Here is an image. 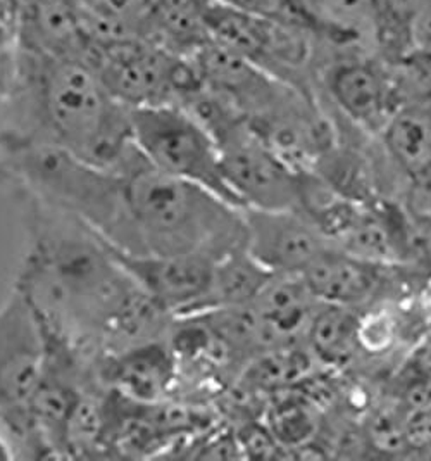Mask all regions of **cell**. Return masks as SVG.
Masks as SVG:
<instances>
[{"instance_id": "obj_1", "label": "cell", "mask_w": 431, "mask_h": 461, "mask_svg": "<svg viewBox=\"0 0 431 461\" xmlns=\"http://www.w3.org/2000/svg\"><path fill=\"white\" fill-rule=\"evenodd\" d=\"M26 199L30 244L14 289L49 330L94 359L165 336L169 316L97 233Z\"/></svg>"}, {"instance_id": "obj_2", "label": "cell", "mask_w": 431, "mask_h": 461, "mask_svg": "<svg viewBox=\"0 0 431 461\" xmlns=\"http://www.w3.org/2000/svg\"><path fill=\"white\" fill-rule=\"evenodd\" d=\"M26 146L54 147L111 168L133 147L130 107L82 59L14 45L0 149Z\"/></svg>"}, {"instance_id": "obj_3", "label": "cell", "mask_w": 431, "mask_h": 461, "mask_svg": "<svg viewBox=\"0 0 431 461\" xmlns=\"http://www.w3.org/2000/svg\"><path fill=\"white\" fill-rule=\"evenodd\" d=\"M116 169L121 221L114 251L128 256H204L218 261L246 248L242 210L152 167L133 147Z\"/></svg>"}, {"instance_id": "obj_4", "label": "cell", "mask_w": 431, "mask_h": 461, "mask_svg": "<svg viewBox=\"0 0 431 461\" xmlns=\"http://www.w3.org/2000/svg\"><path fill=\"white\" fill-rule=\"evenodd\" d=\"M45 332L40 318L13 291L0 308V425L14 460H41L31 404L40 384Z\"/></svg>"}, {"instance_id": "obj_5", "label": "cell", "mask_w": 431, "mask_h": 461, "mask_svg": "<svg viewBox=\"0 0 431 461\" xmlns=\"http://www.w3.org/2000/svg\"><path fill=\"white\" fill-rule=\"evenodd\" d=\"M130 128L133 144L152 167L209 190L228 204L244 210L226 182L216 140L185 107H131Z\"/></svg>"}, {"instance_id": "obj_6", "label": "cell", "mask_w": 431, "mask_h": 461, "mask_svg": "<svg viewBox=\"0 0 431 461\" xmlns=\"http://www.w3.org/2000/svg\"><path fill=\"white\" fill-rule=\"evenodd\" d=\"M86 64L126 107L182 104L202 82L193 63L140 37L90 45Z\"/></svg>"}, {"instance_id": "obj_7", "label": "cell", "mask_w": 431, "mask_h": 461, "mask_svg": "<svg viewBox=\"0 0 431 461\" xmlns=\"http://www.w3.org/2000/svg\"><path fill=\"white\" fill-rule=\"evenodd\" d=\"M226 182L244 210H301V173L238 118L214 135Z\"/></svg>"}, {"instance_id": "obj_8", "label": "cell", "mask_w": 431, "mask_h": 461, "mask_svg": "<svg viewBox=\"0 0 431 461\" xmlns=\"http://www.w3.org/2000/svg\"><path fill=\"white\" fill-rule=\"evenodd\" d=\"M316 85L347 123L374 135L402 105L393 69L378 56L328 61L318 68Z\"/></svg>"}, {"instance_id": "obj_9", "label": "cell", "mask_w": 431, "mask_h": 461, "mask_svg": "<svg viewBox=\"0 0 431 461\" xmlns=\"http://www.w3.org/2000/svg\"><path fill=\"white\" fill-rule=\"evenodd\" d=\"M246 249L267 272L302 275L333 246L301 210H242Z\"/></svg>"}, {"instance_id": "obj_10", "label": "cell", "mask_w": 431, "mask_h": 461, "mask_svg": "<svg viewBox=\"0 0 431 461\" xmlns=\"http://www.w3.org/2000/svg\"><path fill=\"white\" fill-rule=\"evenodd\" d=\"M126 272L173 318L206 312L214 259L204 256H128L114 251Z\"/></svg>"}, {"instance_id": "obj_11", "label": "cell", "mask_w": 431, "mask_h": 461, "mask_svg": "<svg viewBox=\"0 0 431 461\" xmlns=\"http://www.w3.org/2000/svg\"><path fill=\"white\" fill-rule=\"evenodd\" d=\"M309 32L316 41V71L347 56H378L382 0H306Z\"/></svg>"}, {"instance_id": "obj_12", "label": "cell", "mask_w": 431, "mask_h": 461, "mask_svg": "<svg viewBox=\"0 0 431 461\" xmlns=\"http://www.w3.org/2000/svg\"><path fill=\"white\" fill-rule=\"evenodd\" d=\"M97 374L107 389L133 402L154 404L169 393L176 375V355L167 339L145 342L97 359Z\"/></svg>"}, {"instance_id": "obj_13", "label": "cell", "mask_w": 431, "mask_h": 461, "mask_svg": "<svg viewBox=\"0 0 431 461\" xmlns=\"http://www.w3.org/2000/svg\"><path fill=\"white\" fill-rule=\"evenodd\" d=\"M387 267L363 261L331 248L302 273L319 304L355 310L373 303L385 284Z\"/></svg>"}, {"instance_id": "obj_14", "label": "cell", "mask_w": 431, "mask_h": 461, "mask_svg": "<svg viewBox=\"0 0 431 461\" xmlns=\"http://www.w3.org/2000/svg\"><path fill=\"white\" fill-rule=\"evenodd\" d=\"M212 0H148L139 35L167 52L190 59L211 42L209 7Z\"/></svg>"}, {"instance_id": "obj_15", "label": "cell", "mask_w": 431, "mask_h": 461, "mask_svg": "<svg viewBox=\"0 0 431 461\" xmlns=\"http://www.w3.org/2000/svg\"><path fill=\"white\" fill-rule=\"evenodd\" d=\"M250 306L280 344L290 346L295 337L306 336L319 303L302 275L273 273Z\"/></svg>"}, {"instance_id": "obj_16", "label": "cell", "mask_w": 431, "mask_h": 461, "mask_svg": "<svg viewBox=\"0 0 431 461\" xmlns=\"http://www.w3.org/2000/svg\"><path fill=\"white\" fill-rule=\"evenodd\" d=\"M378 137L385 156L406 180L431 169V104L404 103Z\"/></svg>"}, {"instance_id": "obj_17", "label": "cell", "mask_w": 431, "mask_h": 461, "mask_svg": "<svg viewBox=\"0 0 431 461\" xmlns=\"http://www.w3.org/2000/svg\"><path fill=\"white\" fill-rule=\"evenodd\" d=\"M271 275L246 248L228 252L214 263L206 312L252 304Z\"/></svg>"}, {"instance_id": "obj_18", "label": "cell", "mask_w": 431, "mask_h": 461, "mask_svg": "<svg viewBox=\"0 0 431 461\" xmlns=\"http://www.w3.org/2000/svg\"><path fill=\"white\" fill-rule=\"evenodd\" d=\"M90 45L140 37V20L148 0H73Z\"/></svg>"}, {"instance_id": "obj_19", "label": "cell", "mask_w": 431, "mask_h": 461, "mask_svg": "<svg viewBox=\"0 0 431 461\" xmlns=\"http://www.w3.org/2000/svg\"><path fill=\"white\" fill-rule=\"evenodd\" d=\"M309 342L329 363L346 361L357 348V316L349 308L319 304L309 323Z\"/></svg>"}, {"instance_id": "obj_20", "label": "cell", "mask_w": 431, "mask_h": 461, "mask_svg": "<svg viewBox=\"0 0 431 461\" xmlns=\"http://www.w3.org/2000/svg\"><path fill=\"white\" fill-rule=\"evenodd\" d=\"M218 2L256 18L295 24L309 30L306 0H218Z\"/></svg>"}, {"instance_id": "obj_21", "label": "cell", "mask_w": 431, "mask_h": 461, "mask_svg": "<svg viewBox=\"0 0 431 461\" xmlns=\"http://www.w3.org/2000/svg\"><path fill=\"white\" fill-rule=\"evenodd\" d=\"M402 211L414 230L423 231L431 225V169L408 180Z\"/></svg>"}, {"instance_id": "obj_22", "label": "cell", "mask_w": 431, "mask_h": 461, "mask_svg": "<svg viewBox=\"0 0 431 461\" xmlns=\"http://www.w3.org/2000/svg\"><path fill=\"white\" fill-rule=\"evenodd\" d=\"M409 50L431 56V0H421L408 26Z\"/></svg>"}, {"instance_id": "obj_23", "label": "cell", "mask_w": 431, "mask_h": 461, "mask_svg": "<svg viewBox=\"0 0 431 461\" xmlns=\"http://www.w3.org/2000/svg\"><path fill=\"white\" fill-rule=\"evenodd\" d=\"M404 439L418 449L431 447V404L412 410L411 417L404 421Z\"/></svg>"}, {"instance_id": "obj_24", "label": "cell", "mask_w": 431, "mask_h": 461, "mask_svg": "<svg viewBox=\"0 0 431 461\" xmlns=\"http://www.w3.org/2000/svg\"><path fill=\"white\" fill-rule=\"evenodd\" d=\"M13 64H14V43L5 49H0V142H2L4 116H5V105H7L11 77H13Z\"/></svg>"}, {"instance_id": "obj_25", "label": "cell", "mask_w": 431, "mask_h": 461, "mask_svg": "<svg viewBox=\"0 0 431 461\" xmlns=\"http://www.w3.org/2000/svg\"><path fill=\"white\" fill-rule=\"evenodd\" d=\"M13 43L14 41H13V30H11L9 16H7L4 5L0 4V49H5Z\"/></svg>"}, {"instance_id": "obj_26", "label": "cell", "mask_w": 431, "mask_h": 461, "mask_svg": "<svg viewBox=\"0 0 431 461\" xmlns=\"http://www.w3.org/2000/svg\"><path fill=\"white\" fill-rule=\"evenodd\" d=\"M421 233V239H419V248H421V251L425 254V258H427V261L431 265V225L430 227H427L425 230L419 231Z\"/></svg>"}, {"instance_id": "obj_27", "label": "cell", "mask_w": 431, "mask_h": 461, "mask_svg": "<svg viewBox=\"0 0 431 461\" xmlns=\"http://www.w3.org/2000/svg\"><path fill=\"white\" fill-rule=\"evenodd\" d=\"M0 460H14L11 446H9V442L5 439L4 430H2V425H0Z\"/></svg>"}, {"instance_id": "obj_28", "label": "cell", "mask_w": 431, "mask_h": 461, "mask_svg": "<svg viewBox=\"0 0 431 461\" xmlns=\"http://www.w3.org/2000/svg\"><path fill=\"white\" fill-rule=\"evenodd\" d=\"M425 299H427V303H428V306L431 308V275L428 276V280H427V285H425Z\"/></svg>"}, {"instance_id": "obj_29", "label": "cell", "mask_w": 431, "mask_h": 461, "mask_svg": "<svg viewBox=\"0 0 431 461\" xmlns=\"http://www.w3.org/2000/svg\"><path fill=\"white\" fill-rule=\"evenodd\" d=\"M0 4H2V2H0Z\"/></svg>"}]
</instances>
